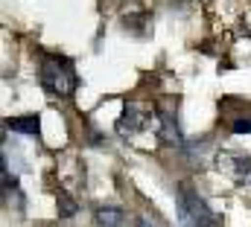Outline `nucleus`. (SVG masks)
<instances>
[{
  "instance_id": "obj_3",
  "label": "nucleus",
  "mask_w": 251,
  "mask_h": 227,
  "mask_svg": "<svg viewBox=\"0 0 251 227\" xmlns=\"http://www.w3.org/2000/svg\"><path fill=\"white\" fill-rule=\"evenodd\" d=\"M146 119H149V116L143 114L140 105L128 102L123 108V114H120V119H117V134H120V137H134L137 131L146 128Z\"/></svg>"
},
{
  "instance_id": "obj_2",
  "label": "nucleus",
  "mask_w": 251,
  "mask_h": 227,
  "mask_svg": "<svg viewBox=\"0 0 251 227\" xmlns=\"http://www.w3.org/2000/svg\"><path fill=\"white\" fill-rule=\"evenodd\" d=\"M41 85L47 93L67 99L73 96L76 91V76H73V67L64 61V58H44L41 61Z\"/></svg>"
},
{
  "instance_id": "obj_6",
  "label": "nucleus",
  "mask_w": 251,
  "mask_h": 227,
  "mask_svg": "<svg viewBox=\"0 0 251 227\" xmlns=\"http://www.w3.org/2000/svg\"><path fill=\"white\" fill-rule=\"evenodd\" d=\"M9 125H12V131H21V134H38L41 131V122H38V114H26V116H15V119H9Z\"/></svg>"
},
{
  "instance_id": "obj_1",
  "label": "nucleus",
  "mask_w": 251,
  "mask_h": 227,
  "mask_svg": "<svg viewBox=\"0 0 251 227\" xmlns=\"http://www.w3.org/2000/svg\"><path fill=\"white\" fill-rule=\"evenodd\" d=\"M176 201H178V219H181L184 227H222L219 219H216V213L207 207V201L190 183H181L178 186Z\"/></svg>"
},
{
  "instance_id": "obj_9",
  "label": "nucleus",
  "mask_w": 251,
  "mask_h": 227,
  "mask_svg": "<svg viewBox=\"0 0 251 227\" xmlns=\"http://www.w3.org/2000/svg\"><path fill=\"white\" fill-rule=\"evenodd\" d=\"M234 134H251V116H237L234 125H231Z\"/></svg>"
},
{
  "instance_id": "obj_5",
  "label": "nucleus",
  "mask_w": 251,
  "mask_h": 227,
  "mask_svg": "<svg viewBox=\"0 0 251 227\" xmlns=\"http://www.w3.org/2000/svg\"><path fill=\"white\" fill-rule=\"evenodd\" d=\"M219 169L228 172L234 181L243 183V181L251 178V158H246V155H228V152H225V155L219 158Z\"/></svg>"
},
{
  "instance_id": "obj_10",
  "label": "nucleus",
  "mask_w": 251,
  "mask_h": 227,
  "mask_svg": "<svg viewBox=\"0 0 251 227\" xmlns=\"http://www.w3.org/2000/svg\"><path fill=\"white\" fill-rule=\"evenodd\" d=\"M137 227H152V225H149V219H140V222H137Z\"/></svg>"
},
{
  "instance_id": "obj_7",
  "label": "nucleus",
  "mask_w": 251,
  "mask_h": 227,
  "mask_svg": "<svg viewBox=\"0 0 251 227\" xmlns=\"http://www.w3.org/2000/svg\"><path fill=\"white\" fill-rule=\"evenodd\" d=\"M97 225L100 227H120L123 225V210L120 207H100L97 210Z\"/></svg>"
},
{
  "instance_id": "obj_8",
  "label": "nucleus",
  "mask_w": 251,
  "mask_h": 227,
  "mask_svg": "<svg viewBox=\"0 0 251 227\" xmlns=\"http://www.w3.org/2000/svg\"><path fill=\"white\" fill-rule=\"evenodd\" d=\"M56 201H59V216H64V219L76 216V210H79V207H76V201H73L70 195H64V192H59V198H56Z\"/></svg>"
},
{
  "instance_id": "obj_4",
  "label": "nucleus",
  "mask_w": 251,
  "mask_h": 227,
  "mask_svg": "<svg viewBox=\"0 0 251 227\" xmlns=\"http://www.w3.org/2000/svg\"><path fill=\"white\" fill-rule=\"evenodd\" d=\"M158 137L161 143L167 146H184V137H181V128H178V119L173 111H161L158 114Z\"/></svg>"
}]
</instances>
